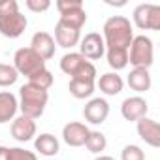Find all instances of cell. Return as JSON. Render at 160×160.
Segmentation results:
<instances>
[{
    "label": "cell",
    "mask_w": 160,
    "mask_h": 160,
    "mask_svg": "<svg viewBox=\"0 0 160 160\" xmlns=\"http://www.w3.org/2000/svg\"><path fill=\"white\" fill-rule=\"evenodd\" d=\"M102 38L106 43V49L128 51V47L134 40V30H132L130 21L122 15H111L104 23V36Z\"/></svg>",
    "instance_id": "obj_1"
},
{
    "label": "cell",
    "mask_w": 160,
    "mask_h": 160,
    "mask_svg": "<svg viewBox=\"0 0 160 160\" xmlns=\"http://www.w3.org/2000/svg\"><path fill=\"white\" fill-rule=\"evenodd\" d=\"M49 102V92L36 87V85H30V83H25L21 89H19V109H21V115L36 121L43 115L45 111V106Z\"/></svg>",
    "instance_id": "obj_2"
},
{
    "label": "cell",
    "mask_w": 160,
    "mask_h": 160,
    "mask_svg": "<svg viewBox=\"0 0 160 160\" xmlns=\"http://www.w3.org/2000/svg\"><path fill=\"white\" fill-rule=\"evenodd\" d=\"M154 58V49H152V40L147 36H134L130 47H128V62L134 68H147L152 64Z\"/></svg>",
    "instance_id": "obj_3"
},
{
    "label": "cell",
    "mask_w": 160,
    "mask_h": 160,
    "mask_svg": "<svg viewBox=\"0 0 160 160\" xmlns=\"http://www.w3.org/2000/svg\"><path fill=\"white\" fill-rule=\"evenodd\" d=\"M13 68L19 75H25L27 79L45 68V60H42L30 47H21L13 55Z\"/></svg>",
    "instance_id": "obj_4"
},
{
    "label": "cell",
    "mask_w": 160,
    "mask_h": 160,
    "mask_svg": "<svg viewBox=\"0 0 160 160\" xmlns=\"http://www.w3.org/2000/svg\"><path fill=\"white\" fill-rule=\"evenodd\" d=\"M134 25L141 30H160V6L156 4H139L136 6L134 13Z\"/></svg>",
    "instance_id": "obj_5"
},
{
    "label": "cell",
    "mask_w": 160,
    "mask_h": 160,
    "mask_svg": "<svg viewBox=\"0 0 160 160\" xmlns=\"http://www.w3.org/2000/svg\"><path fill=\"white\" fill-rule=\"evenodd\" d=\"M79 55H83L89 62L98 60L106 55V43L104 38L98 32H89L79 40Z\"/></svg>",
    "instance_id": "obj_6"
},
{
    "label": "cell",
    "mask_w": 160,
    "mask_h": 160,
    "mask_svg": "<svg viewBox=\"0 0 160 160\" xmlns=\"http://www.w3.org/2000/svg\"><path fill=\"white\" fill-rule=\"evenodd\" d=\"M27 17L21 12H13L8 15H0V34L6 36V38H19L25 30H27Z\"/></svg>",
    "instance_id": "obj_7"
},
{
    "label": "cell",
    "mask_w": 160,
    "mask_h": 160,
    "mask_svg": "<svg viewBox=\"0 0 160 160\" xmlns=\"http://www.w3.org/2000/svg\"><path fill=\"white\" fill-rule=\"evenodd\" d=\"M89 132L91 130H89L87 124L73 121V122L64 124V128H62V139H64V143L68 147H83L85 141H87V138H89Z\"/></svg>",
    "instance_id": "obj_8"
},
{
    "label": "cell",
    "mask_w": 160,
    "mask_h": 160,
    "mask_svg": "<svg viewBox=\"0 0 160 160\" xmlns=\"http://www.w3.org/2000/svg\"><path fill=\"white\" fill-rule=\"evenodd\" d=\"M30 49H32L42 60H49V58L55 57L57 45H55V40H53V36H51L49 32L40 30V32H36V34L32 36V40H30Z\"/></svg>",
    "instance_id": "obj_9"
},
{
    "label": "cell",
    "mask_w": 160,
    "mask_h": 160,
    "mask_svg": "<svg viewBox=\"0 0 160 160\" xmlns=\"http://www.w3.org/2000/svg\"><path fill=\"white\" fill-rule=\"evenodd\" d=\"M109 115V104L104 98H92L83 108V117L91 124H102Z\"/></svg>",
    "instance_id": "obj_10"
},
{
    "label": "cell",
    "mask_w": 160,
    "mask_h": 160,
    "mask_svg": "<svg viewBox=\"0 0 160 160\" xmlns=\"http://www.w3.org/2000/svg\"><path fill=\"white\" fill-rule=\"evenodd\" d=\"M147 111H149V106L145 102V98L141 96H130L122 102L121 106V113L126 121H139L141 117H147Z\"/></svg>",
    "instance_id": "obj_11"
},
{
    "label": "cell",
    "mask_w": 160,
    "mask_h": 160,
    "mask_svg": "<svg viewBox=\"0 0 160 160\" xmlns=\"http://www.w3.org/2000/svg\"><path fill=\"white\" fill-rule=\"evenodd\" d=\"M138 122V134L139 138L151 145V147H160V126L154 119H149V117H141Z\"/></svg>",
    "instance_id": "obj_12"
},
{
    "label": "cell",
    "mask_w": 160,
    "mask_h": 160,
    "mask_svg": "<svg viewBox=\"0 0 160 160\" xmlns=\"http://www.w3.org/2000/svg\"><path fill=\"white\" fill-rule=\"evenodd\" d=\"M55 43L64 47V49H72L79 43V40H81V30H75L72 27H66L62 25L60 21L55 25Z\"/></svg>",
    "instance_id": "obj_13"
},
{
    "label": "cell",
    "mask_w": 160,
    "mask_h": 160,
    "mask_svg": "<svg viewBox=\"0 0 160 160\" xmlns=\"http://www.w3.org/2000/svg\"><path fill=\"white\" fill-rule=\"evenodd\" d=\"M12 136H13V139L21 141V143L30 141L36 136V122L32 119L25 117V115L13 119V122H12Z\"/></svg>",
    "instance_id": "obj_14"
},
{
    "label": "cell",
    "mask_w": 160,
    "mask_h": 160,
    "mask_svg": "<svg viewBox=\"0 0 160 160\" xmlns=\"http://www.w3.org/2000/svg\"><path fill=\"white\" fill-rule=\"evenodd\" d=\"M98 89L106 94V96H117L122 87H124V81L122 77L117 73V72H108V73H102L100 79H98Z\"/></svg>",
    "instance_id": "obj_15"
},
{
    "label": "cell",
    "mask_w": 160,
    "mask_h": 160,
    "mask_svg": "<svg viewBox=\"0 0 160 160\" xmlns=\"http://www.w3.org/2000/svg\"><path fill=\"white\" fill-rule=\"evenodd\" d=\"M17 109H19V102H17L15 94H12L8 91L0 92V124L13 121Z\"/></svg>",
    "instance_id": "obj_16"
},
{
    "label": "cell",
    "mask_w": 160,
    "mask_h": 160,
    "mask_svg": "<svg viewBox=\"0 0 160 160\" xmlns=\"http://www.w3.org/2000/svg\"><path fill=\"white\" fill-rule=\"evenodd\" d=\"M94 87H96V79H81V77H75V79H70L68 91H70V94L73 98L85 100V98H91L92 96Z\"/></svg>",
    "instance_id": "obj_17"
},
{
    "label": "cell",
    "mask_w": 160,
    "mask_h": 160,
    "mask_svg": "<svg viewBox=\"0 0 160 160\" xmlns=\"http://www.w3.org/2000/svg\"><path fill=\"white\" fill-rule=\"evenodd\" d=\"M128 87L136 92H147L151 89V73L147 68H134L128 73Z\"/></svg>",
    "instance_id": "obj_18"
},
{
    "label": "cell",
    "mask_w": 160,
    "mask_h": 160,
    "mask_svg": "<svg viewBox=\"0 0 160 160\" xmlns=\"http://www.w3.org/2000/svg\"><path fill=\"white\" fill-rule=\"evenodd\" d=\"M34 147L40 154L43 156H55L58 151H60V145H58V139L53 136V134H40L36 139H34Z\"/></svg>",
    "instance_id": "obj_19"
},
{
    "label": "cell",
    "mask_w": 160,
    "mask_h": 160,
    "mask_svg": "<svg viewBox=\"0 0 160 160\" xmlns=\"http://www.w3.org/2000/svg\"><path fill=\"white\" fill-rule=\"evenodd\" d=\"M87 62H89V60H87L83 55H79V53H66V55L60 58V70H62L66 75L73 77Z\"/></svg>",
    "instance_id": "obj_20"
},
{
    "label": "cell",
    "mask_w": 160,
    "mask_h": 160,
    "mask_svg": "<svg viewBox=\"0 0 160 160\" xmlns=\"http://www.w3.org/2000/svg\"><path fill=\"white\" fill-rule=\"evenodd\" d=\"M58 21H60L62 25H66V27H72V28H75V30H81V28L85 27V23H87V12H85V8L72 10V12H68V13H62Z\"/></svg>",
    "instance_id": "obj_21"
},
{
    "label": "cell",
    "mask_w": 160,
    "mask_h": 160,
    "mask_svg": "<svg viewBox=\"0 0 160 160\" xmlns=\"http://www.w3.org/2000/svg\"><path fill=\"white\" fill-rule=\"evenodd\" d=\"M106 57H108V64L117 72V70H124L128 66V51H121V49H106Z\"/></svg>",
    "instance_id": "obj_22"
},
{
    "label": "cell",
    "mask_w": 160,
    "mask_h": 160,
    "mask_svg": "<svg viewBox=\"0 0 160 160\" xmlns=\"http://www.w3.org/2000/svg\"><path fill=\"white\" fill-rule=\"evenodd\" d=\"M85 145H87V149H89L91 152L100 154V152L108 147V139H106V136H104L102 132L91 130V132H89V138H87V141H85Z\"/></svg>",
    "instance_id": "obj_23"
},
{
    "label": "cell",
    "mask_w": 160,
    "mask_h": 160,
    "mask_svg": "<svg viewBox=\"0 0 160 160\" xmlns=\"http://www.w3.org/2000/svg\"><path fill=\"white\" fill-rule=\"evenodd\" d=\"M28 83L30 85H36V87H40L43 91H49L51 85H53V73L47 68H43L42 72H38V73H34V75L28 77Z\"/></svg>",
    "instance_id": "obj_24"
},
{
    "label": "cell",
    "mask_w": 160,
    "mask_h": 160,
    "mask_svg": "<svg viewBox=\"0 0 160 160\" xmlns=\"http://www.w3.org/2000/svg\"><path fill=\"white\" fill-rule=\"evenodd\" d=\"M17 70L13 68V64H0V87H12L17 81Z\"/></svg>",
    "instance_id": "obj_25"
},
{
    "label": "cell",
    "mask_w": 160,
    "mask_h": 160,
    "mask_svg": "<svg viewBox=\"0 0 160 160\" xmlns=\"http://www.w3.org/2000/svg\"><path fill=\"white\" fill-rule=\"evenodd\" d=\"M6 160H38V156L32 151L21 149V147H8Z\"/></svg>",
    "instance_id": "obj_26"
},
{
    "label": "cell",
    "mask_w": 160,
    "mask_h": 160,
    "mask_svg": "<svg viewBox=\"0 0 160 160\" xmlns=\"http://www.w3.org/2000/svg\"><path fill=\"white\" fill-rule=\"evenodd\" d=\"M121 160H145V152L138 145H126L121 151Z\"/></svg>",
    "instance_id": "obj_27"
},
{
    "label": "cell",
    "mask_w": 160,
    "mask_h": 160,
    "mask_svg": "<svg viewBox=\"0 0 160 160\" xmlns=\"http://www.w3.org/2000/svg\"><path fill=\"white\" fill-rule=\"evenodd\" d=\"M79 8H83V2L81 0H57V10L58 13H68L72 10H79Z\"/></svg>",
    "instance_id": "obj_28"
},
{
    "label": "cell",
    "mask_w": 160,
    "mask_h": 160,
    "mask_svg": "<svg viewBox=\"0 0 160 160\" xmlns=\"http://www.w3.org/2000/svg\"><path fill=\"white\" fill-rule=\"evenodd\" d=\"M25 4H27V8H28L30 12H34V13L45 12V10L51 8V2H49V0H27Z\"/></svg>",
    "instance_id": "obj_29"
},
{
    "label": "cell",
    "mask_w": 160,
    "mask_h": 160,
    "mask_svg": "<svg viewBox=\"0 0 160 160\" xmlns=\"http://www.w3.org/2000/svg\"><path fill=\"white\" fill-rule=\"evenodd\" d=\"M13 12H19V4L15 0H0V15H8Z\"/></svg>",
    "instance_id": "obj_30"
},
{
    "label": "cell",
    "mask_w": 160,
    "mask_h": 160,
    "mask_svg": "<svg viewBox=\"0 0 160 160\" xmlns=\"http://www.w3.org/2000/svg\"><path fill=\"white\" fill-rule=\"evenodd\" d=\"M94 160H115L113 156H108V154H100V156H96Z\"/></svg>",
    "instance_id": "obj_31"
}]
</instances>
